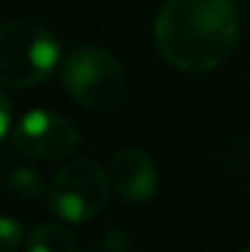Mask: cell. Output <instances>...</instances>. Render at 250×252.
<instances>
[{
	"instance_id": "1",
	"label": "cell",
	"mask_w": 250,
	"mask_h": 252,
	"mask_svg": "<svg viewBox=\"0 0 250 252\" xmlns=\"http://www.w3.org/2000/svg\"><path fill=\"white\" fill-rule=\"evenodd\" d=\"M160 54L181 71L221 66L238 42V12L231 0H167L155 20Z\"/></svg>"
},
{
	"instance_id": "2",
	"label": "cell",
	"mask_w": 250,
	"mask_h": 252,
	"mask_svg": "<svg viewBox=\"0 0 250 252\" xmlns=\"http://www.w3.org/2000/svg\"><path fill=\"white\" fill-rule=\"evenodd\" d=\"M59 62L54 34L30 20L0 25V86L30 88L49 79Z\"/></svg>"
},
{
	"instance_id": "3",
	"label": "cell",
	"mask_w": 250,
	"mask_h": 252,
	"mask_svg": "<svg viewBox=\"0 0 250 252\" xmlns=\"http://www.w3.org/2000/svg\"><path fill=\"white\" fill-rule=\"evenodd\" d=\"M62 81L67 93L88 110L110 113L123 105L128 81L113 54L98 47H81L64 59Z\"/></svg>"
},
{
	"instance_id": "4",
	"label": "cell",
	"mask_w": 250,
	"mask_h": 252,
	"mask_svg": "<svg viewBox=\"0 0 250 252\" xmlns=\"http://www.w3.org/2000/svg\"><path fill=\"white\" fill-rule=\"evenodd\" d=\"M110 198V181L106 171L91 159H79L62 167L49 184L52 211L69 220L86 223L96 218Z\"/></svg>"
},
{
	"instance_id": "5",
	"label": "cell",
	"mask_w": 250,
	"mask_h": 252,
	"mask_svg": "<svg viewBox=\"0 0 250 252\" xmlns=\"http://www.w3.org/2000/svg\"><path fill=\"white\" fill-rule=\"evenodd\" d=\"M12 142L27 157L57 162L71 157L79 150L81 135L74 127V123L64 115L37 108L20 118V123L12 130Z\"/></svg>"
},
{
	"instance_id": "6",
	"label": "cell",
	"mask_w": 250,
	"mask_h": 252,
	"mask_svg": "<svg viewBox=\"0 0 250 252\" xmlns=\"http://www.w3.org/2000/svg\"><path fill=\"white\" fill-rule=\"evenodd\" d=\"M110 186L128 201H147L157 189V169L138 147H123L110 162Z\"/></svg>"
},
{
	"instance_id": "7",
	"label": "cell",
	"mask_w": 250,
	"mask_h": 252,
	"mask_svg": "<svg viewBox=\"0 0 250 252\" xmlns=\"http://www.w3.org/2000/svg\"><path fill=\"white\" fill-rule=\"evenodd\" d=\"M25 252H81V243L64 225H42L30 233Z\"/></svg>"
},
{
	"instance_id": "8",
	"label": "cell",
	"mask_w": 250,
	"mask_h": 252,
	"mask_svg": "<svg viewBox=\"0 0 250 252\" xmlns=\"http://www.w3.org/2000/svg\"><path fill=\"white\" fill-rule=\"evenodd\" d=\"M7 191L20 196V198H35L39 191H42V179L37 176L35 169H15L10 176H7Z\"/></svg>"
},
{
	"instance_id": "9",
	"label": "cell",
	"mask_w": 250,
	"mask_h": 252,
	"mask_svg": "<svg viewBox=\"0 0 250 252\" xmlns=\"http://www.w3.org/2000/svg\"><path fill=\"white\" fill-rule=\"evenodd\" d=\"M22 240V223L0 216V252H15Z\"/></svg>"
},
{
	"instance_id": "10",
	"label": "cell",
	"mask_w": 250,
	"mask_h": 252,
	"mask_svg": "<svg viewBox=\"0 0 250 252\" xmlns=\"http://www.w3.org/2000/svg\"><path fill=\"white\" fill-rule=\"evenodd\" d=\"M10 120H12V113H10V100L5 98V93L0 91V140L5 137V132L10 130Z\"/></svg>"
},
{
	"instance_id": "11",
	"label": "cell",
	"mask_w": 250,
	"mask_h": 252,
	"mask_svg": "<svg viewBox=\"0 0 250 252\" xmlns=\"http://www.w3.org/2000/svg\"><path fill=\"white\" fill-rule=\"evenodd\" d=\"M241 252H250V245H248V248H243V250H241Z\"/></svg>"
}]
</instances>
